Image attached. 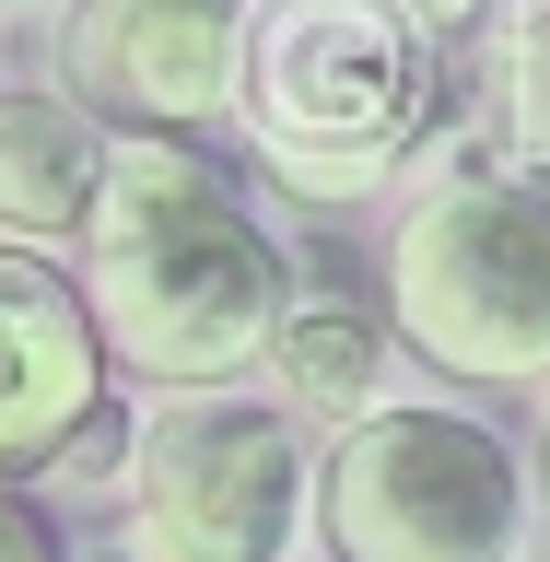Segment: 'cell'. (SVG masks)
<instances>
[{
    "mask_svg": "<svg viewBox=\"0 0 550 562\" xmlns=\"http://www.w3.org/2000/svg\"><path fill=\"white\" fill-rule=\"evenodd\" d=\"M270 386L281 411H316L351 434L363 411H386V316L340 305V293H293V316L270 340Z\"/></svg>",
    "mask_w": 550,
    "mask_h": 562,
    "instance_id": "9c48e42d",
    "label": "cell"
},
{
    "mask_svg": "<svg viewBox=\"0 0 550 562\" xmlns=\"http://www.w3.org/2000/svg\"><path fill=\"white\" fill-rule=\"evenodd\" d=\"M504 140L527 176H550V0L504 12Z\"/></svg>",
    "mask_w": 550,
    "mask_h": 562,
    "instance_id": "30bf717a",
    "label": "cell"
},
{
    "mask_svg": "<svg viewBox=\"0 0 550 562\" xmlns=\"http://www.w3.org/2000/svg\"><path fill=\"white\" fill-rule=\"evenodd\" d=\"M0 12H47V0H0Z\"/></svg>",
    "mask_w": 550,
    "mask_h": 562,
    "instance_id": "5bb4252c",
    "label": "cell"
},
{
    "mask_svg": "<svg viewBox=\"0 0 550 562\" xmlns=\"http://www.w3.org/2000/svg\"><path fill=\"white\" fill-rule=\"evenodd\" d=\"M117 562H130V551H117Z\"/></svg>",
    "mask_w": 550,
    "mask_h": 562,
    "instance_id": "2e32d148",
    "label": "cell"
},
{
    "mask_svg": "<svg viewBox=\"0 0 550 562\" xmlns=\"http://www.w3.org/2000/svg\"><path fill=\"white\" fill-rule=\"evenodd\" d=\"M105 328L82 270H59L47 246H0V492L47 481L82 457V434L105 422Z\"/></svg>",
    "mask_w": 550,
    "mask_h": 562,
    "instance_id": "52a82bcc",
    "label": "cell"
},
{
    "mask_svg": "<svg viewBox=\"0 0 550 562\" xmlns=\"http://www.w3.org/2000/svg\"><path fill=\"white\" fill-rule=\"evenodd\" d=\"M0 562H59V527L35 492H0Z\"/></svg>",
    "mask_w": 550,
    "mask_h": 562,
    "instance_id": "8fae6325",
    "label": "cell"
},
{
    "mask_svg": "<svg viewBox=\"0 0 550 562\" xmlns=\"http://www.w3.org/2000/svg\"><path fill=\"white\" fill-rule=\"evenodd\" d=\"M527 562H550V551H527Z\"/></svg>",
    "mask_w": 550,
    "mask_h": 562,
    "instance_id": "9a60e30c",
    "label": "cell"
},
{
    "mask_svg": "<svg viewBox=\"0 0 550 562\" xmlns=\"http://www.w3.org/2000/svg\"><path fill=\"white\" fill-rule=\"evenodd\" d=\"M105 153H117V130L82 94H0V246L94 235Z\"/></svg>",
    "mask_w": 550,
    "mask_h": 562,
    "instance_id": "ba28073f",
    "label": "cell"
},
{
    "mask_svg": "<svg viewBox=\"0 0 550 562\" xmlns=\"http://www.w3.org/2000/svg\"><path fill=\"white\" fill-rule=\"evenodd\" d=\"M59 94L105 130H200L246 82V0H70L59 12Z\"/></svg>",
    "mask_w": 550,
    "mask_h": 562,
    "instance_id": "8992f818",
    "label": "cell"
},
{
    "mask_svg": "<svg viewBox=\"0 0 550 562\" xmlns=\"http://www.w3.org/2000/svg\"><path fill=\"white\" fill-rule=\"evenodd\" d=\"M481 12H492V0H411L422 35H457V24H481Z\"/></svg>",
    "mask_w": 550,
    "mask_h": 562,
    "instance_id": "7c38bea8",
    "label": "cell"
},
{
    "mask_svg": "<svg viewBox=\"0 0 550 562\" xmlns=\"http://www.w3.org/2000/svg\"><path fill=\"white\" fill-rule=\"evenodd\" d=\"M539 481H550V411H539Z\"/></svg>",
    "mask_w": 550,
    "mask_h": 562,
    "instance_id": "4fadbf2b",
    "label": "cell"
},
{
    "mask_svg": "<svg viewBox=\"0 0 550 562\" xmlns=\"http://www.w3.org/2000/svg\"><path fill=\"white\" fill-rule=\"evenodd\" d=\"M386 316L434 375L539 386L550 375V176L457 165L386 235Z\"/></svg>",
    "mask_w": 550,
    "mask_h": 562,
    "instance_id": "3957f363",
    "label": "cell"
},
{
    "mask_svg": "<svg viewBox=\"0 0 550 562\" xmlns=\"http://www.w3.org/2000/svg\"><path fill=\"white\" fill-rule=\"evenodd\" d=\"M82 293L117 375H141L153 398H211L235 375H270L293 258L200 140L117 130L94 235H82Z\"/></svg>",
    "mask_w": 550,
    "mask_h": 562,
    "instance_id": "6da1fadb",
    "label": "cell"
},
{
    "mask_svg": "<svg viewBox=\"0 0 550 562\" xmlns=\"http://www.w3.org/2000/svg\"><path fill=\"white\" fill-rule=\"evenodd\" d=\"M235 117L281 188L363 200L434 130V35L411 24V0H246Z\"/></svg>",
    "mask_w": 550,
    "mask_h": 562,
    "instance_id": "7a4b0ae2",
    "label": "cell"
},
{
    "mask_svg": "<svg viewBox=\"0 0 550 562\" xmlns=\"http://www.w3.org/2000/svg\"><path fill=\"white\" fill-rule=\"evenodd\" d=\"M328 562H527V457L481 411L386 398L316 457Z\"/></svg>",
    "mask_w": 550,
    "mask_h": 562,
    "instance_id": "277c9868",
    "label": "cell"
},
{
    "mask_svg": "<svg viewBox=\"0 0 550 562\" xmlns=\"http://www.w3.org/2000/svg\"><path fill=\"white\" fill-rule=\"evenodd\" d=\"M305 504L316 469L281 398L211 386L130 422V562H293Z\"/></svg>",
    "mask_w": 550,
    "mask_h": 562,
    "instance_id": "5b68a950",
    "label": "cell"
}]
</instances>
